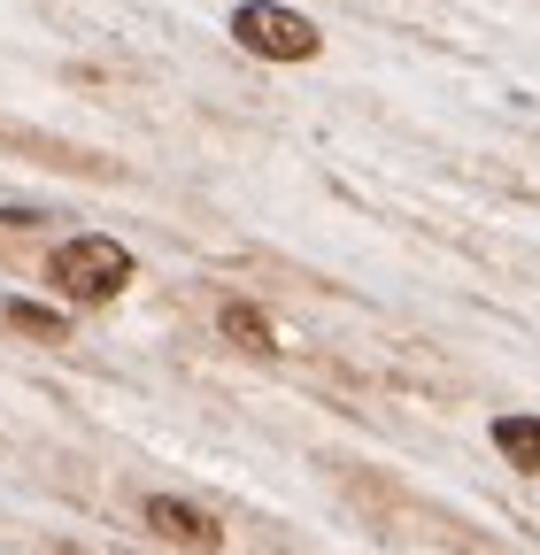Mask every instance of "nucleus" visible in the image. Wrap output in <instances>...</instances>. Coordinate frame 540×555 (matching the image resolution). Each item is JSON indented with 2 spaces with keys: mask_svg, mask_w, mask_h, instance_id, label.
<instances>
[{
  "mask_svg": "<svg viewBox=\"0 0 540 555\" xmlns=\"http://www.w3.org/2000/svg\"><path fill=\"white\" fill-rule=\"evenodd\" d=\"M47 278H54V286L70 294L78 309H101V301H116V294L131 286V247H124V240L86 232V240H70V247H54Z\"/></svg>",
  "mask_w": 540,
  "mask_h": 555,
  "instance_id": "1",
  "label": "nucleus"
},
{
  "mask_svg": "<svg viewBox=\"0 0 540 555\" xmlns=\"http://www.w3.org/2000/svg\"><path fill=\"white\" fill-rule=\"evenodd\" d=\"M232 39L247 54H262V62H309L324 47L317 24L294 16V9H279V0H240V9H232Z\"/></svg>",
  "mask_w": 540,
  "mask_h": 555,
  "instance_id": "2",
  "label": "nucleus"
},
{
  "mask_svg": "<svg viewBox=\"0 0 540 555\" xmlns=\"http://www.w3.org/2000/svg\"><path fill=\"white\" fill-rule=\"evenodd\" d=\"M147 532L178 540V547H217V517L209 509H193V502H170V494H147Z\"/></svg>",
  "mask_w": 540,
  "mask_h": 555,
  "instance_id": "3",
  "label": "nucleus"
},
{
  "mask_svg": "<svg viewBox=\"0 0 540 555\" xmlns=\"http://www.w3.org/2000/svg\"><path fill=\"white\" fill-rule=\"evenodd\" d=\"M217 324H224V339H240V347H247V356H279V332H270V317H262V309L224 301V309H217Z\"/></svg>",
  "mask_w": 540,
  "mask_h": 555,
  "instance_id": "4",
  "label": "nucleus"
},
{
  "mask_svg": "<svg viewBox=\"0 0 540 555\" xmlns=\"http://www.w3.org/2000/svg\"><path fill=\"white\" fill-rule=\"evenodd\" d=\"M494 448H502L517 470L540 478V416H494Z\"/></svg>",
  "mask_w": 540,
  "mask_h": 555,
  "instance_id": "5",
  "label": "nucleus"
},
{
  "mask_svg": "<svg viewBox=\"0 0 540 555\" xmlns=\"http://www.w3.org/2000/svg\"><path fill=\"white\" fill-rule=\"evenodd\" d=\"M9 324L31 339H62V309H39V301H9Z\"/></svg>",
  "mask_w": 540,
  "mask_h": 555,
  "instance_id": "6",
  "label": "nucleus"
}]
</instances>
